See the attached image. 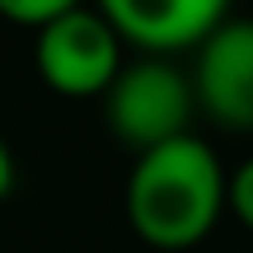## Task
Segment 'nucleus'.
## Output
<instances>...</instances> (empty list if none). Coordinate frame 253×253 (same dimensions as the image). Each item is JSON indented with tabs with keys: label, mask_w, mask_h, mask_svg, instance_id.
<instances>
[{
	"label": "nucleus",
	"mask_w": 253,
	"mask_h": 253,
	"mask_svg": "<svg viewBox=\"0 0 253 253\" xmlns=\"http://www.w3.org/2000/svg\"><path fill=\"white\" fill-rule=\"evenodd\" d=\"M225 207L235 211L239 225L253 230V160H244L235 173H230V183H225Z\"/></svg>",
	"instance_id": "0eeeda50"
},
{
	"label": "nucleus",
	"mask_w": 253,
	"mask_h": 253,
	"mask_svg": "<svg viewBox=\"0 0 253 253\" xmlns=\"http://www.w3.org/2000/svg\"><path fill=\"white\" fill-rule=\"evenodd\" d=\"M94 9L141 56H173L202 47L230 19V0H94Z\"/></svg>",
	"instance_id": "39448f33"
},
{
	"label": "nucleus",
	"mask_w": 253,
	"mask_h": 253,
	"mask_svg": "<svg viewBox=\"0 0 253 253\" xmlns=\"http://www.w3.org/2000/svg\"><path fill=\"white\" fill-rule=\"evenodd\" d=\"M225 169L202 136H178L169 145L136 155L126 173V220L150 249L178 253L216 230L225 211Z\"/></svg>",
	"instance_id": "f257e3e1"
},
{
	"label": "nucleus",
	"mask_w": 253,
	"mask_h": 253,
	"mask_svg": "<svg viewBox=\"0 0 253 253\" xmlns=\"http://www.w3.org/2000/svg\"><path fill=\"white\" fill-rule=\"evenodd\" d=\"M84 0H0V19H9V24H24V28H42L52 24V19L71 14V9H80Z\"/></svg>",
	"instance_id": "423d86ee"
},
{
	"label": "nucleus",
	"mask_w": 253,
	"mask_h": 253,
	"mask_svg": "<svg viewBox=\"0 0 253 253\" xmlns=\"http://www.w3.org/2000/svg\"><path fill=\"white\" fill-rule=\"evenodd\" d=\"M14 192V150L5 145V136H0V202Z\"/></svg>",
	"instance_id": "6e6552de"
},
{
	"label": "nucleus",
	"mask_w": 253,
	"mask_h": 253,
	"mask_svg": "<svg viewBox=\"0 0 253 253\" xmlns=\"http://www.w3.org/2000/svg\"><path fill=\"white\" fill-rule=\"evenodd\" d=\"M192 113H197V94H192V75L178 71L169 56H136L122 66L113 89L103 94V118L108 131L136 155L169 145L178 136H192Z\"/></svg>",
	"instance_id": "f03ea898"
},
{
	"label": "nucleus",
	"mask_w": 253,
	"mask_h": 253,
	"mask_svg": "<svg viewBox=\"0 0 253 253\" xmlns=\"http://www.w3.org/2000/svg\"><path fill=\"white\" fill-rule=\"evenodd\" d=\"M122 38L99 9L80 5L33 33L38 80L66 99H103L122 75Z\"/></svg>",
	"instance_id": "7ed1b4c3"
},
{
	"label": "nucleus",
	"mask_w": 253,
	"mask_h": 253,
	"mask_svg": "<svg viewBox=\"0 0 253 253\" xmlns=\"http://www.w3.org/2000/svg\"><path fill=\"white\" fill-rule=\"evenodd\" d=\"M197 113L225 131H253V19H225L192 61Z\"/></svg>",
	"instance_id": "20e7f679"
}]
</instances>
